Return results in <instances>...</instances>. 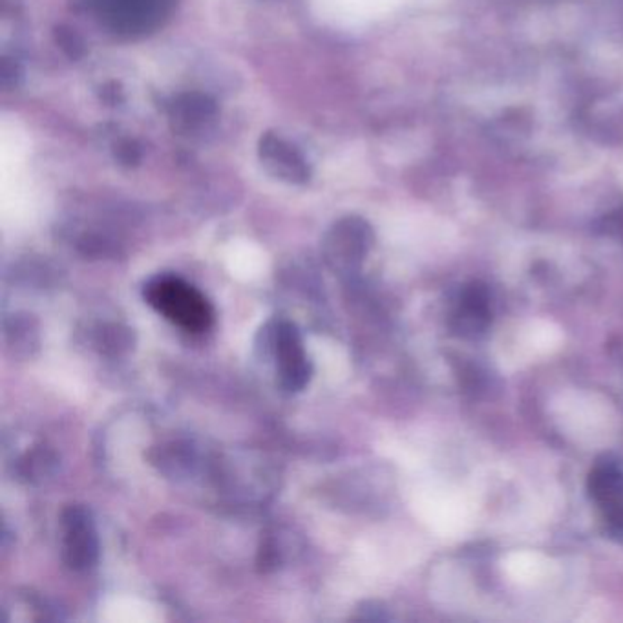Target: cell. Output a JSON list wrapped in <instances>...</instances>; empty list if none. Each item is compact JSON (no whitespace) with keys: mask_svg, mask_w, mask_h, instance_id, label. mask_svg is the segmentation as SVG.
<instances>
[{"mask_svg":"<svg viewBox=\"0 0 623 623\" xmlns=\"http://www.w3.org/2000/svg\"><path fill=\"white\" fill-rule=\"evenodd\" d=\"M145 302L170 324L200 334L212 327L214 307L192 283L174 274H157L143 288Z\"/></svg>","mask_w":623,"mask_h":623,"instance_id":"obj_1","label":"cell"},{"mask_svg":"<svg viewBox=\"0 0 623 623\" xmlns=\"http://www.w3.org/2000/svg\"><path fill=\"white\" fill-rule=\"evenodd\" d=\"M269 344L280 386L291 393L302 391L311 380L313 364L298 327L289 320L276 322L269 333Z\"/></svg>","mask_w":623,"mask_h":623,"instance_id":"obj_2","label":"cell"},{"mask_svg":"<svg viewBox=\"0 0 623 623\" xmlns=\"http://www.w3.org/2000/svg\"><path fill=\"white\" fill-rule=\"evenodd\" d=\"M63 559L76 573H85L99 559V534L90 508L70 504L61 516Z\"/></svg>","mask_w":623,"mask_h":623,"instance_id":"obj_3","label":"cell"},{"mask_svg":"<svg viewBox=\"0 0 623 623\" xmlns=\"http://www.w3.org/2000/svg\"><path fill=\"white\" fill-rule=\"evenodd\" d=\"M492 322L490 293L481 281H472L463 289L459 306L451 315V329L461 336H479Z\"/></svg>","mask_w":623,"mask_h":623,"instance_id":"obj_4","label":"cell"},{"mask_svg":"<svg viewBox=\"0 0 623 623\" xmlns=\"http://www.w3.org/2000/svg\"><path fill=\"white\" fill-rule=\"evenodd\" d=\"M368 231L362 225L348 223L334 231L327 244V262L334 271H353L368 251Z\"/></svg>","mask_w":623,"mask_h":623,"instance_id":"obj_5","label":"cell"},{"mask_svg":"<svg viewBox=\"0 0 623 623\" xmlns=\"http://www.w3.org/2000/svg\"><path fill=\"white\" fill-rule=\"evenodd\" d=\"M587 490L603 514L612 512L623 506V472L612 465H600L591 472Z\"/></svg>","mask_w":623,"mask_h":623,"instance_id":"obj_6","label":"cell"},{"mask_svg":"<svg viewBox=\"0 0 623 623\" xmlns=\"http://www.w3.org/2000/svg\"><path fill=\"white\" fill-rule=\"evenodd\" d=\"M53 463H55V459H53V456H51L49 451L35 449V451L28 453V456L24 458V461H22L24 477H28L30 481L42 479L49 472Z\"/></svg>","mask_w":623,"mask_h":623,"instance_id":"obj_7","label":"cell"},{"mask_svg":"<svg viewBox=\"0 0 623 623\" xmlns=\"http://www.w3.org/2000/svg\"><path fill=\"white\" fill-rule=\"evenodd\" d=\"M605 523H607V530L618 538L623 539V506L612 510V512L605 514Z\"/></svg>","mask_w":623,"mask_h":623,"instance_id":"obj_8","label":"cell"},{"mask_svg":"<svg viewBox=\"0 0 623 623\" xmlns=\"http://www.w3.org/2000/svg\"><path fill=\"white\" fill-rule=\"evenodd\" d=\"M605 229L609 235H614L616 238H619L623 242V209L612 212L605 219Z\"/></svg>","mask_w":623,"mask_h":623,"instance_id":"obj_9","label":"cell"}]
</instances>
